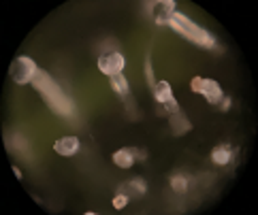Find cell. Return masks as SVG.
<instances>
[{"mask_svg":"<svg viewBox=\"0 0 258 215\" xmlns=\"http://www.w3.org/2000/svg\"><path fill=\"white\" fill-rule=\"evenodd\" d=\"M32 86L41 92V96H43L45 102H47V107L56 111L58 115H64V117L73 115V102H71V98L64 94L62 88L45 70H41V68L36 70L34 79H32Z\"/></svg>","mask_w":258,"mask_h":215,"instance_id":"1","label":"cell"},{"mask_svg":"<svg viewBox=\"0 0 258 215\" xmlns=\"http://www.w3.org/2000/svg\"><path fill=\"white\" fill-rule=\"evenodd\" d=\"M169 26L173 28L175 32H179L186 41L199 45V47H205V49L216 47V39H214V36H211L207 30H203V28H199V26H197L195 22H192V20H188L186 15H181V13H173Z\"/></svg>","mask_w":258,"mask_h":215,"instance_id":"2","label":"cell"},{"mask_svg":"<svg viewBox=\"0 0 258 215\" xmlns=\"http://www.w3.org/2000/svg\"><path fill=\"white\" fill-rule=\"evenodd\" d=\"M36 70L39 68H36L34 60L28 58V55H17V58L11 62V66H9V75H11V79L15 83H20V86L32 83Z\"/></svg>","mask_w":258,"mask_h":215,"instance_id":"3","label":"cell"},{"mask_svg":"<svg viewBox=\"0 0 258 215\" xmlns=\"http://www.w3.org/2000/svg\"><path fill=\"white\" fill-rule=\"evenodd\" d=\"M190 86H192V92H195V94L205 96V100L209 102V105H218V100L224 96V92H222V88H220V83L214 81V79L195 77Z\"/></svg>","mask_w":258,"mask_h":215,"instance_id":"4","label":"cell"},{"mask_svg":"<svg viewBox=\"0 0 258 215\" xmlns=\"http://www.w3.org/2000/svg\"><path fill=\"white\" fill-rule=\"evenodd\" d=\"M150 13L154 17V22L158 26H169L171 17L175 13V3L173 0H158V3L150 5Z\"/></svg>","mask_w":258,"mask_h":215,"instance_id":"5","label":"cell"},{"mask_svg":"<svg viewBox=\"0 0 258 215\" xmlns=\"http://www.w3.org/2000/svg\"><path fill=\"white\" fill-rule=\"evenodd\" d=\"M98 68L103 75H107V77H113V75H119L124 68V55L122 53H105L100 55L98 60Z\"/></svg>","mask_w":258,"mask_h":215,"instance_id":"6","label":"cell"},{"mask_svg":"<svg viewBox=\"0 0 258 215\" xmlns=\"http://www.w3.org/2000/svg\"><path fill=\"white\" fill-rule=\"evenodd\" d=\"M145 192H147V188H145V181L141 179V177H137V179H133V181H126L117 188V194L128 196V200L131 198H143Z\"/></svg>","mask_w":258,"mask_h":215,"instance_id":"7","label":"cell"},{"mask_svg":"<svg viewBox=\"0 0 258 215\" xmlns=\"http://www.w3.org/2000/svg\"><path fill=\"white\" fill-rule=\"evenodd\" d=\"M169 124H171V130H173V134L175 136H181V134H186L192 130V124H190V119L186 117V113L179 109L177 113H173L169 115Z\"/></svg>","mask_w":258,"mask_h":215,"instance_id":"8","label":"cell"},{"mask_svg":"<svg viewBox=\"0 0 258 215\" xmlns=\"http://www.w3.org/2000/svg\"><path fill=\"white\" fill-rule=\"evenodd\" d=\"M53 149H56V154H60V156H75L81 149V143L77 136H64L53 143Z\"/></svg>","mask_w":258,"mask_h":215,"instance_id":"9","label":"cell"},{"mask_svg":"<svg viewBox=\"0 0 258 215\" xmlns=\"http://www.w3.org/2000/svg\"><path fill=\"white\" fill-rule=\"evenodd\" d=\"M135 154L131 147H124V149H117V152L113 154V164L119 166V168H131L135 164Z\"/></svg>","mask_w":258,"mask_h":215,"instance_id":"10","label":"cell"},{"mask_svg":"<svg viewBox=\"0 0 258 215\" xmlns=\"http://www.w3.org/2000/svg\"><path fill=\"white\" fill-rule=\"evenodd\" d=\"M230 156H233L230 145H218V147H214V152H211V162L218 166H224L230 160Z\"/></svg>","mask_w":258,"mask_h":215,"instance_id":"11","label":"cell"},{"mask_svg":"<svg viewBox=\"0 0 258 215\" xmlns=\"http://www.w3.org/2000/svg\"><path fill=\"white\" fill-rule=\"evenodd\" d=\"M154 98L156 102H167L173 98V90H171V83L169 81H158L154 88Z\"/></svg>","mask_w":258,"mask_h":215,"instance_id":"12","label":"cell"},{"mask_svg":"<svg viewBox=\"0 0 258 215\" xmlns=\"http://www.w3.org/2000/svg\"><path fill=\"white\" fill-rule=\"evenodd\" d=\"M109 79H111V90L115 94H119V96L128 94V81H126L124 75H113V77H109Z\"/></svg>","mask_w":258,"mask_h":215,"instance_id":"13","label":"cell"},{"mask_svg":"<svg viewBox=\"0 0 258 215\" xmlns=\"http://www.w3.org/2000/svg\"><path fill=\"white\" fill-rule=\"evenodd\" d=\"M177 111H179L177 100L171 98L167 102H158V111H156V113L158 115H173V113H177Z\"/></svg>","mask_w":258,"mask_h":215,"instance_id":"14","label":"cell"},{"mask_svg":"<svg viewBox=\"0 0 258 215\" xmlns=\"http://www.w3.org/2000/svg\"><path fill=\"white\" fill-rule=\"evenodd\" d=\"M171 188H173V192L183 194L188 190V177L186 175H173L171 177Z\"/></svg>","mask_w":258,"mask_h":215,"instance_id":"15","label":"cell"},{"mask_svg":"<svg viewBox=\"0 0 258 215\" xmlns=\"http://www.w3.org/2000/svg\"><path fill=\"white\" fill-rule=\"evenodd\" d=\"M145 79H147V86L154 90V88H156V81H154V73H152V60H150V55L145 58Z\"/></svg>","mask_w":258,"mask_h":215,"instance_id":"16","label":"cell"},{"mask_svg":"<svg viewBox=\"0 0 258 215\" xmlns=\"http://www.w3.org/2000/svg\"><path fill=\"white\" fill-rule=\"evenodd\" d=\"M126 204H128V196H124V194L113 196V209H124Z\"/></svg>","mask_w":258,"mask_h":215,"instance_id":"17","label":"cell"},{"mask_svg":"<svg viewBox=\"0 0 258 215\" xmlns=\"http://www.w3.org/2000/svg\"><path fill=\"white\" fill-rule=\"evenodd\" d=\"M133 154H135L137 162H145L147 160V152H145V149H133Z\"/></svg>","mask_w":258,"mask_h":215,"instance_id":"18","label":"cell"},{"mask_svg":"<svg viewBox=\"0 0 258 215\" xmlns=\"http://www.w3.org/2000/svg\"><path fill=\"white\" fill-rule=\"evenodd\" d=\"M218 105H220V111H228V107H230V98L228 96H222L218 100Z\"/></svg>","mask_w":258,"mask_h":215,"instance_id":"19","label":"cell"},{"mask_svg":"<svg viewBox=\"0 0 258 215\" xmlns=\"http://www.w3.org/2000/svg\"><path fill=\"white\" fill-rule=\"evenodd\" d=\"M13 173H15V177H17V179H22V171H20V168H17V166L13 168Z\"/></svg>","mask_w":258,"mask_h":215,"instance_id":"20","label":"cell"}]
</instances>
